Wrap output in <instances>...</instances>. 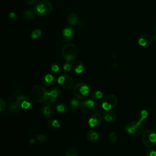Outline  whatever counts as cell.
Masks as SVG:
<instances>
[{
	"label": "cell",
	"mask_w": 156,
	"mask_h": 156,
	"mask_svg": "<svg viewBox=\"0 0 156 156\" xmlns=\"http://www.w3.org/2000/svg\"><path fill=\"white\" fill-rule=\"evenodd\" d=\"M26 2L29 5H33V4H35L38 0H25Z\"/></svg>",
	"instance_id": "obj_38"
},
{
	"label": "cell",
	"mask_w": 156,
	"mask_h": 156,
	"mask_svg": "<svg viewBox=\"0 0 156 156\" xmlns=\"http://www.w3.org/2000/svg\"><path fill=\"white\" fill-rule=\"evenodd\" d=\"M142 141L146 147H153L156 144V133L152 130H146L143 134Z\"/></svg>",
	"instance_id": "obj_6"
},
{
	"label": "cell",
	"mask_w": 156,
	"mask_h": 156,
	"mask_svg": "<svg viewBox=\"0 0 156 156\" xmlns=\"http://www.w3.org/2000/svg\"><path fill=\"white\" fill-rule=\"evenodd\" d=\"M42 82L44 85L51 87L55 84L56 79L53 75L51 74H46L43 77Z\"/></svg>",
	"instance_id": "obj_16"
},
{
	"label": "cell",
	"mask_w": 156,
	"mask_h": 156,
	"mask_svg": "<svg viewBox=\"0 0 156 156\" xmlns=\"http://www.w3.org/2000/svg\"><path fill=\"white\" fill-rule=\"evenodd\" d=\"M71 69L76 73L80 74L83 71L84 66L83 63L79 60H74L71 63Z\"/></svg>",
	"instance_id": "obj_15"
},
{
	"label": "cell",
	"mask_w": 156,
	"mask_h": 156,
	"mask_svg": "<svg viewBox=\"0 0 156 156\" xmlns=\"http://www.w3.org/2000/svg\"><path fill=\"white\" fill-rule=\"evenodd\" d=\"M63 70L65 71V72H68V71H69L71 69V63H69V62H66L64 65H63Z\"/></svg>",
	"instance_id": "obj_34"
},
{
	"label": "cell",
	"mask_w": 156,
	"mask_h": 156,
	"mask_svg": "<svg viewBox=\"0 0 156 156\" xmlns=\"http://www.w3.org/2000/svg\"><path fill=\"white\" fill-rule=\"evenodd\" d=\"M8 16L10 19H11L12 20H18V15H16V13L13 12H11L8 14Z\"/></svg>",
	"instance_id": "obj_33"
},
{
	"label": "cell",
	"mask_w": 156,
	"mask_h": 156,
	"mask_svg": "<svg viewBox=\"0 0 156 156\" xmlns=\"http://www.w3.org/2000/svg\"><path fill=\"white\" fill-rule=\"evenodd\" d=\"M35 14L36 13H35L34 10L31 9H26L23 13V17L26 20H32L35 18Z\"/></svg>",
	"instance_id": "obj_23"
},
{
	"label": "cell",
	"mask_w": 156,
	"mask_h": 156,
	"mask_svg": "<svg viewBox=\"0 0 156 156\" xmlns=\"http://www.w3.org/2000/svg\"><path fill=\"white\" fill-rule=\"evenodd\" d=\"M116 116L113 112L110 110L106 111L103 114L104 119L108 122H113L115 121Z\"/></svg>",
	"instance_id": "obj_20"
},
{
	"label": "cell",
	"mask_w": 156,
	"mask_h": 156,
	"mask_svg": "<svg viewBox=\"0 0 156 156\" xmlns=\"http://www.w3.org/2000/svg\"><path fill=\"white\" fill-rule=\"evenodd\" d=\"M87 138L91 143H97L99 141V136L98 133L94 130H90L87 133Z\"/></svg>",
	"instance_id": "obj_18"
},
{
	"label": "cell",
	"mask_w": 156,
	"mask_h": 156,
	"mask_svg": "<svg viewBox=\"0 0 156 156\" xmlns=\"http://www.w3.org/2000/svg\"><path fill=\"white\" fill-rule=\"evenodd\" d=\"M35 141V140L34 139L32 138V139H30V141H29V143H30V144H34Z\"/></svg>",
	"instance_id": "obj_39"
},
{
	"label": "cell",
	"mask_w": 156,
	"mask_h": 156,
	"mask_svg": "<svg viewBox=\"0 0 156 156\" xmlns=\"http://www.w3.org/2000/svg\"><path fill=\"white\" fill-rule=\"evenodd\" d=\"M30 96L37 102H44L49 99V91L42 85H37L32 87Z\"/></svg>",
	"instance_id": "obj_1"
},
{
	"label": "cell",
	"mask_w": 156,
	"mask_h": 156,
	"mask_svg": "<svg viewBox=\"0 0 156 156\" xmlns=\"http://www.w3.org/2000/svg\"><path fill=\"white\" fill-rule=\"evenodd\" d=\"M53 6L51 2L47 0H41L37 2L34 7V10L36 15L40 16H46L51 13Z\"/></svg>",
	"instance_id": "obj_2"
},
{
	"label": "cell",
	"mask_w": 156,
	"mask_h": 156,
	"mask_svg": "<svg viewBox=\"0 0 156 156\" xmlns=\"http://www.w3.org/2000/svg\"><path fill=\"white\" fill-rule=\"evenodd\" d=\"M144 126L140 121H132L127 123L125 126L126 132L131 136H138L143 133Z\"/></svg>",
	"instance_id": "obj_3"
},
{
	"label": "cell",
	"mask_w": 156,
	"mask_h": 156,
	"mask_svg": "<svg viewBox=\"0 0 156 156\" xmlns=\"http://www.w3.org/2000/svg\"><path fill=\"white\" fill-rule=\"evenodd\" d=\"M60 94V91L57 88H53L49 91V101L55 104Z\"/></svg>",
	"instance_id": "obj_17"
},
{
	"label": "cell",
	"mask_w": 156,
	"mask_h": 156,
	"mask_svg": "<svg viewBox=\"0 0 156 156\" xmlns=\"http://www.w3.org/2000/svg\"><path fill=\"white\" fill-rule=\"evenodd\" d=\"M146 156H156V151L154 149H149L147 151Z\"/></svg>",
	"instance_id": "obj_35"
},
{
	"label": "cell",
	"mask_w": 156,
	"mask_h": 156,
	"mask_svg": "<svg viewBox=\"0 0 156 156\" xmlns=\"http://www.w3.org/2000/svg\"><path fill=\"white\" fill-rule=\"evenodd\" d=\"M62 53L63 58L68 62H71L76 58L78 51L76 46L72 43H68L62 48Z\"/></svg>",
	"instance_id": "obj_4"
},
{
	"label": "cell",
	"mask_w": 156,
	"mask_h": 156,
	"mask_svg": "<svg viewBox=\"0 0 156 156\" xmlns=\"http://www.w3.org/2000/svg\"><path fill=\"white\" fill-rule=\"evenodd\" d=\"M118 103V98L114 94H108L102 100V107L106 111L114 108Z\"/></svg>",
	"instance_id": "obj_7"
},
{
	"label": "cell",
	"mask_w": 156,
	"mask_h": 156,
	"mask_svg": "<svg viewBox=\"0 0 156 156\" xmlns=\"http://www.w3.org/2000/svg\"><path fill=\"white\" fill-rule=\"evenodd\" d=\"M8 110L9 112H10L11 113H17L19 110L20 109L18 105H16L15 101H10L9 102V104H8Z\"/></svg>",
	"instance_id": "obj_24"
},
{
	"label": "cell",
	"mask_w": 156,
	"mask_h": 156,
	"mask_svg": "<svg viewBox=\"0 0 156 156\" xmlns=\"http://www.w3.org/2000/svg\"><path fill=\"white\" fill-rule=\"evenodd\" d=\"M147 116H148L147 112L144 109H141L137 113L136 118L138 121L141 122V121L145 120L147 118Z\"/></svg>",
	"instance_id": "obj_26"
},
{
	"label": "cell",
	"mask_w": 156,
	"mask_h": 156,
	"mask_svg": "<svg viewBox=\"0 0 156 156\" xmlns=\"http://www.w3.org/2000/svg\"><path fill=\"white\" fill-rule=\"evenodd\" d=\"M80 105V101L77 98H71L69 102V108L71 111L76 110Z\"/></svg>",
	"instance_id": "obj_21"
},
{
	"label": "cell",
	"mask_w": 156,
	"mask_h": 156,
	"mask_svg": "<svg viewBox=\"0 0 156 156\" xmlns=\"http://www.w3.org/2000/svg\"><path fill=\"white\" fill-rule=\"evenodd\" d=\"M41 113L46 118H51L54 113V104L50 101L44 103L41 107Z\"/></svg>",
	"instance_id": "obj_11"
},
{
	"label": "cell",
	"mask_w": 156,
	"mask_h": 156,
	"mask_svg": "<svg viewBox=\"0 0 156 156\" xmlns=\"http://www.w3.org/2000/svg\"><path fill=\"white\" fill-rule=\"evenodd\" d=\"M35 139L40 142H46L47 140V136L44 134H38L36 136Z\"/></svg>",
	"instance_id": "obj_32"
},
{
	"label": "cell",
	"mask_w": 156,
	"mask_h": 156,
	"mask_svg": "<svg viewBox=\"0 0 156 156\" xmlns=\"http://www.w3.org/2000/svg\"><path fill=\"white\" fill-rule=\"evenodd\" d=\"M55 109L57 112L61 114H65L68 112V107L63 102H58L55 105Z\"/></svg>",
	"instance_id": "obj_25"
},
{
	"label": "cell",
	"mask_w": 156,
	"mask_h": 156,
	"mask_svg": "<svg viewBox=\"0 0 156 156\" xmlns=\"http://www.w3.org/2000/svg\"><path fill=\"white\" fill-rule=\"evenodd\" d=\"M47 124L49 129L52 131H57L60 127V122L55 119H51L48 120Z\"/></svg>",
	"instance_id": "obj_19"
},
{
	"label": "cell",
	"mask_w": 156,
	"mask_h": 156,
	"mask_svg": "<svg viewBox=\"0 0 156 156\" xmlns=\"http://www.w3.org/2000/svg\"><path fill=\"white\" fill-rule=\"evenodd\" d=\"M51 69L52 72L55 73V74H58L60 72V67L55 63H53L51 64Z\"/></svg>",
	"instance_id": "obj_31"
},
{
	"label": "cell",
	"mask_w": 156,
	"mask_h": 156,
	"mask_svg": "<svg viewBox=\"0 0 156 156\" xmlns=\"http://www.w3.org/2000/svg\"><path fill=\"white\" fill-rule=\"evenodd\" d=\"M153 38L148 34H142L138 38V43L142 47H148L152 44Z\"/></svg>",
	"instance_id": "obj_13"
},
{
	"label": "cell",
	"mask_w": 156,
	"mask_h": 156,
	"mask_svg": "<svg viewBox=\"0 0 156 156\" xmlns=\"http://www.w3.org/2000/svg\"><path fill=\"white\" fill-rule=\"evenodd\" d=\"M74 36V30L71 27H66L62 30V38L63 40L68 42L73 39Z\"/></svg>",
	"instance_id": "obj_14"
},
{
	"label": "cell",
	"mask_w": 156,
	"mask_h": 156,
	"mask_svg": "<svg viewBox=\"0 0 156 156\" xmlns=\"http://www.w3.org/2000/svg\"><path fill=\"white\" fill-rule=\"evenodd\" d=\"M73 93L76 98L79 99H83L89 95L90 88L85 83L79 82L74 87Z\"/></svg>",
	"instance_id": "obj_5"
},
{
	"label": "cell",
	"mask_w": 156,
	"mask_h": 156,
	"mask_svg": "<svg viewBox=\"0 0 156 156\" xmlns=\"http://www.w3.org/2000/svg\"><path fill=\"white\" fill-rule=\"evenodd\" d=\"M151 36L152 37L153 39L156 40V26H155L151 31Z\"/></svg>",
	"instance_id": "obj_37"
},
{
	"label": "cell",
	"mask_w": 156,
	"mask_h": 156,
	"mask_svg": "<svg viewBox=\"0 0 156 156\" xmlns=\"http://www.w3.org/2000/svg\"><path fill=\"white\" fill-rule=\"evenodd\" d=\"M59 85L66 90L71 89L74 85L73 79L68 75H62L57 79Z\"/></svg>",
	"instance_id": "obj_8"
},
{
	"label": "cell",
	"mask_w": 156,
	"mask_h": 156,
	"mask_svg": "<svg viewBox=\"0 0 156 156\" xmlns=\"http://www.w3.org/2000/svg\"><path fill=\"white\" fill-rule=\"evenodd\" d=\"M102 122V116L100 113H94L88 119V125L92 128L99 127Z\"/></svg>",
	"instance_id": "obj_12"
},
{
	"label": "cell",
	"mask_w": 156,
	"mask_h": 156,
	"mask_svg": "<svg viewBox=\"0 0 156 156\" xmlns=\"http://www.w3.org/2000/svg\"><path fill=\"white\" fill-rule=\"evenodd\" d=\"M91 96L94 100H99L103 98L104 93L99 90H96L91 93Z\"/></svg>",
	"instance_id": "obj_27"
},
{
	"label": "cell",
	"mask_w": 156,
	"mask_h": 156,
	"mask_svg": "<svg viewBox=\"0 0 156 156\" xmlns=\"http://www.w3.org/2000/svg\"><path fill=\"white\" fill-rule=\"evenodd\" d=\"M66 156H79L77 151L74 147H69L66 151Z\"/></svg>",
	"instance_id": "obj_28"
},
{
	"label": "cell",
	"mask_w": 156,
	"mask_h": 156,
	"mask_svg": "<svg viewBox=\"0 0 156 156\" xmlns=\"http://www.w3.org/2000/svg\"><path fill=\"white\" fill-rule=\"evenodd\" d=\"M96 108V104L91 99H85L81 104V109L85 114H91Z\"/></svg>",
	"instance_id": "obj_10"
},
{
	"label": "cell",
	"mask_w": 156,
	"mask_h": 156,
	"mask_svg": "<svg viewBox=\"0 0 156 156\" xmlns=\"http://www.w3.org/2000/svg\"><path fill=\"white\" fill-rule=\"evenodd\" d=\"M5 108V102L2 98L0 99V112H2Z\"/></svg>",
	"instance_id": "obj_36"
},
{
	"label": "cell",
	"mask_w": 156,
	"mask_h": 156,
	"mask_svg": "<svg viewBox=\"0 0 156 156\" xmlns=\"http://www.w3.org/2000/svg\"><path fill=\"white\" fill-rule=\"evenodd\" d=\"M79 21L78 16L74 13H69L67 16V21L70 25H76Z\"/></svg>",
	"instance_id": "obj_22"
},
{
	"label": "cell",
	"mask_w": 156,
	"mask_h": 156,
	"mask_svg": "<svg viewBox=\"0 0 156 156\" xmlns=\"http://www.w3.org/2000/svg\"><path fill=\"white\" fill-rule=\"evenodd\" d=\"M108 138L111 143H115L118 140V136L115 132H111L109 133Z\"/></svg>",
	"instance_id": "obj_30"
},
{
	"label": "cell",
	"mask_w": 156,
	"mask_h": 156,
	"mask_svg": "<svg viewBox=\"0 0 156 156\" xmlns=\"http://www.w3.org/2000/svg\"><path fill=\"white\" fill-rule=\"evenodd\" d=\"M15 101L20 108L24 110L28 109L32 104L31 100L29 99V98L25 95L18 96Z\"/></svg>",
	"instance_id": "obj_9"
},
{
	"label": "cell",
	"mask_w": 156,
	"mask_h": 156,
	"mask_svg": "<svg viewBox=\"0 0 156 156\" xmlns=\"http://www.w3.org/2000/svg\"><path fill=\"white\" fill-rule=\"evenodd\" d=\"M42 34V32L40 29H37L34 30L30 34V37L32 39H37Z\"/></svg>",
	"instance_id": "obj_29"
}]
</instances>
